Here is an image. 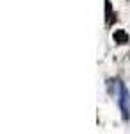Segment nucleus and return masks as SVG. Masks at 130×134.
<instances>
[{
    "label": "nucleus",
    "mask_w": 130,
    "mask_h": 134,
    "mask_svg": "<svg viewBox=\"0 0 130 134\" xmlns=\"http://www.w3.org/2000/svg\"><path fill=\"white\" fill-rule=\"evenodd\" d=\"M112 40L118 43V45H125V43H128V34L123 31V29H118V31H114V34H112Z\"/></svg>",
    "instance_id": "2"
},
{
    "label": "nucleus",
    "mask_w": 130,
    "mask_h": 134,
    "mask_svg": "<svg viewBox=\"0 0 130 134\" xmlns=\"http://www.w3.org/2000/svg\"><path fill=\"white\" fill-rule=\"evenodd\" d=\"M105 9H107V23L112 21V7H110V2L105 4Z\"/></svg>",
    "instance_id": "3"
},
{
    "label": "nucleus",
    "mask_w": 130,
    "mask_h": 134,
    "mask_svg": "<svg viewBox=\"0 0 130 134\" xmlns=\"http://www.w3.org/2000/svg\"><path fill=\"white\" fill-rule=\"evenodd\" d=\"M118 97H120V98H118V104H120V107H121V116H123L125 122H128L130 120V93L121 82H120Z\"/></svg>",
    "instance_id": "1"
}]
</instances>
